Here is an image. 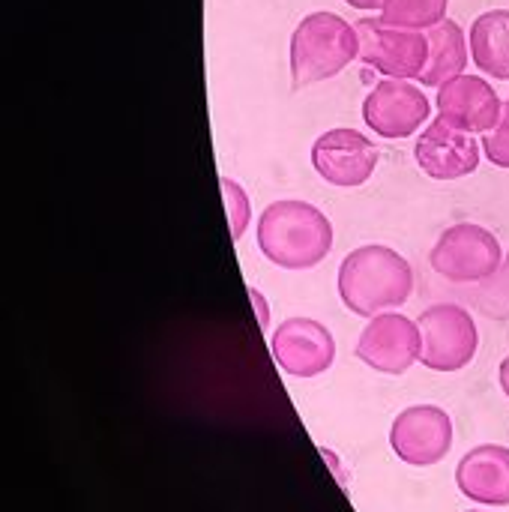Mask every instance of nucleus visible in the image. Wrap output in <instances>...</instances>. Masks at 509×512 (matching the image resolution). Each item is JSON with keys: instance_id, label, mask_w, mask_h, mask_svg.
<instances>
[{"instance_id": "nucleus-13", "label": "nucleus", "mask_w": 509, "mask_h": 512, "mask_svg": "<svg viewBox=\"0 0 509 512\" xmlns=\"http://www.w3.org/2000/svg\"><path fill=\"white\" fill-rule=\"evenodd\" d=\"M435 105H438V117L471 135H486L489 129L498 126L504 114V102L498 90L483 75L450 78L447 84L438 87Z\"/></svg>"}, {"instance_id": "nucleus-1", "label": "nucleus", "mask_w": 509, "mask_h": 512, "mask_svg": "<svg viewBox=\"0 0 509 512\" xmlns=\"http://www.w3.org/2000/svg\"><path fill=\"white\" fill-rule=\"evenodd\" d=\"M258 249L282 270H312L333 252L330 216L300 198H282L258 216Z\"/></svg>"}, {"instance_id": "nucleus-17", "label": "nucleus", "mask_w": 509, "mask_h": 512, "mask_svg": "<svg viewBox=\"0 0 509 512\" xmlns=\"http://www.w3.org/2000/svg\"><path fill=\"white\" fill-rule=\"evenodd\" d=\"M447 9L450 0H387L381 18L408 30H432L447 18Z\"/></svg>"}, {"instance_id": "nucleus-3", "label": "nucleus", "mask_w": 509, "mask_h": 512, "mask_svg": "<svg viewBox=\"0 0 509 512\" xmlns=\"http://www.w3.org/2000/svg\"><path fill=\"white\" fill-rule=\"evenodd\" d=\"M288 60L294 90L330 81L360 60L357 27L336 12H309L291 33Z\"/></svg>"}, {"instance_id": "nucleus-7", "label": "nucleus", "mask_w": 509, "mask_h": 512, "mask_svg": "<svg viewBox=\"0 0 509 512\" xmlns=\"http://www.w3.org/2000/svg\"><path fill=\"white\" fill-rule=\"evenodd\" d=\"M432 117V102L408 78H384L378 81L369 96L363 99V120L366 126L390 141L411 138L426 126Z\"/></svg>"}, {"instance_id": "nucleus-8", "label": "nucleus", "mask_w": 509, "mask_h": 512, "mask_svg": "<svg viewBox=\"0 0 509 512\" xmlns=\"http://www.w3.org/2000/svg\"><path fill=\"white\" fill-rule=\"evenodd\" d=\"M378 159H381V153L372 144V138L363 135L360 129H348V126L327 129L312 144L315 171L321 174V180H327L330 186H339V189H357V186L369 183L378 168Z\"/></svg>"}, {"instance_id": "nucleus-16", "label": "nucleus", "mask_w": 509, "mask_h": 512, "mask_svg": "<svg viewBox=\"0 0 509 512\" xmlns=\"http://www.w3.org/2000/svg\"><path fill=\"white\" fill-rule=\"evenodd\" d=\"M426 36H429V63H426V69H423V75L417 81L423 87H441L450 78L465 75L471 45H468V36H465L462 24L453 21V18H444L441 24L426 30Z\"/></svg>"}, {"instance_id": "nucleus-9", "label": "nucleus", "mask_w": 509, "mask_h": 512, "mask_svg": "<svg viewBox=\"0 0 509 512\" xmlns=\"http://www.w3.org/2000/svg\"><path fill=\"white\" fill-rule=\"evenodd\" d=\"M423 354L420 324L402 312H381L369 318L357 339V357L384 375H405Z\"/></svg>"}, {"instance_id": "nucleus-14", "label": "nucleus", "mask_w": 509, "mask_h": 512, "mask_svg": "<svg viewBox=\"0 0 509 512\" xmlns=\"http://www.w3.org/2000/svg\"><path fill=\"white\" fill-rule=\"evenodd\" d=\"M459 492L486 507H509V450L501 444H483L462 456L456 468Z\"/></svg>"}, {"instance_id": "nucleus-2", "label": "nucleus", "mask_w": 509, "mask_h": 512, "mask_svg": "<svg viewBox=\"0 0 509 512\" xmlns=\"http://www.w3.org/2000/svg\"><path fill=\"white\" fill-rule=\"evenodd\" d=\"M339 297L348 312L375 318L402 309L414 294V267L390 246H357L339 264Z\"/></svg>"}, {"instance_id": "nucleus-23", "label": "nucleus", "mask_w": 509, "mask_h": 512, "mask_svg": "<svg viewBox=\"0 0 509 512\" xmlns=\"http://www.w3.org/2000/svg\"><path fill=\"white\" fill-rule=\"evenodd\" d=\"M498 381H501V390L507 393L509 399V357H504V363H501V369H498Z\"/></svg>"}, {"instance_id": "nucleus-21", "label": "nucleus", "mask_w": 509, "mask_h": 512, "mask_svg": "<svg viewBox=\"0 0 509 512\" xmlns=\"http://www.w3.org/2000/svg\"><path fill=\"white\" fill-rule=\"evenodd\" d=\"M249 300H252L255 312H258V324H261V330H267V327H270V312H267V300L261 297V291H258L255 285H249Z\"/></svg>"}, {"instance_id": "nucleus-4", "label": "nucleus", "mask_w": 509, "mask_h": 512, "mask_svg": "<svg viewBox=\"0 0 509 512\" xmlns=\"http://www.w3.org/2000/svg\"><path fill=\"white\" fill-rule=\"evenodd\" d=\"M501 261H504L501 240L477 222L450 225L429 252L432 270L456 285L486 282L501 267Z\"/></svg>"}, {"instance_id": "nucleus-5", "label": "nucleus", "mask_w": 509, "mask_h": 512, "mask_svg": "<svg viewBox=\"0 0 509 512\" xmlns=\"http://www.w3.org/2000/svg\"><path fill=\"white\" fill-rule=\"evenodd\" d=\"M423 354L420 363L432 372H459L471 366L480 348L474 315L459 303H435L420 315Z\"/></svg>"}, {"instance_id": "nucleus-22", "label": "nucleus", "mask_w": 509, "mask_h": 512, "mask_svg": "<svg viewBox=\"0 0 509 512\" xmlns=\"http://www.w3.org/2000/svg\"><path fill=\"white\" fill-rule=\"evenodd\" d=\"M348 6L360 9V12H375V9H384L387 0H345Z\"/></svg>"}, {"instance_id": "nucleus-24", "label": "nucleus", "mask_w": 509, "mask_h": 512, "mask_svg": "<svg viewBox=\"0 0 509 512\" xmlns=\"http://www.w3.org/2000/svg\"><path fill=\"white\" fill-rule=\"evenodd\" d=\"M468 512H483V510H468Z\"/></svg>"}, {"instance_id": "nucleus-15", "label": "nucleus", "mask_w": 509, "mask_h": 512, "mask_svg": "<svg viewBox=\"0 0 509 512\" xmlns=\"http://www.w3.org/2000/svg\"><path fill=\"white\" fill-rule=\"evenodd\" d=\"M474 66L495 78L509 81V9H489L474 18L468 30Z\"/></svg>"}, {"instance_id": "nucleus-10", "label": "nucleus", "mask_w": 509, "mask_h": 512, "mask_svg": "<svg viewBox=\"0 0 509 512\" xmlns=\"http://www.w3.org/2000/svg\"><path fill=\"white\" fill-rule=\"evenodd\" d=\"M393 453L414 468H432L447 459L453 447V420L438 405L405 408L390 429Z\"/></svg>"}, {"instance_id": "nucleus-20", "label": "nucleus", "mask_w": 509, "mask_h": 512, "mask_svg": "<svg viewBox=\"0 0 509 512\" xmlns=\"http://www.w3.org/2000/svg\"><path fill=\"white\" fill-rule=\"evenodd\" d=\"M480 147H483V156H486L492 165L509 168V99L504 102V114H501L498 126L489 129V132L483 135Z\"/></svg>"}, {"instance_id": "nucleus-18", "label": "nucleus", "mask_w": 509, "mask_h": 512, "mask_svg": "<svg viewBox=\"0 0 509 512\" xmlns=\"http://www.w3.org/2000/svg\"><path fill=\"white\" fill-rule=\"evenodd\" d=\"M474 306L492 321H509V252L504 255L501 267L477 285Z\"/></svg>"}, {"instance_id": "nucleus-19", "label": "nucleus", "mask_w": 509, "mask_h": 512, "mask_svg": "<svg viewBox=\"0 0 509 512\" xmlns=\"http://www.w3.org/2000/svg\"><path fill=\"white\" fill-rule=\"evenodd\" d=\"M219 186H222V195H225V210H228L231 237L240 240V237L246 234L249 222H252V201H249L246 189H243L234 177H228V174L219 177Z\"/></svg>"}, {"instance_id": "nucleus-12", "label": "nucleus", "mask_w": 509, "mask_h": 512, "mask_svg": "<svg viewBox=\"0 0 509 512\" xmlns=\"http://www.w3.org/2000/svg\"><path fill=\"white\" fill-rule=\"evenodd\" d=\"M414 159L423 168V174L447 183V180H462V177L474 174L480 168L483 147L471 132L447 123L444 117H435L420 132V138L414 144Z\"/></svg>"}, {"instance_id": "nucleus-11", "label": "nucleus", "mask_w": 509, "mask_h": 512, "mask_svg": "<svg viewBox=\"0 0 509 512\" xmlns=\"http://www.w3.org/2000/svg\"><path fill=\"white\" fill-rule=\"evenodd\" d=\"M270 351L285 375L318 378L336 360V339L315 318H285L270 336Z\"/></svg>"}, {"instance_id": "nucleus-6", "label": "nucleus", "mask_w": 509, "mask_h": 512, "mask_svg": "<svg viewBox=\"0 0 509 512\" xmlns=\"http://www.w3.org/2000/svg\"><path fill=\"white\" fill-rule=\"evenodd\" d=\"M360 60L381 72L384 78H420L429 63V36L426 30H408L375 18H360Z\"/></svg>"}]
</instances>
